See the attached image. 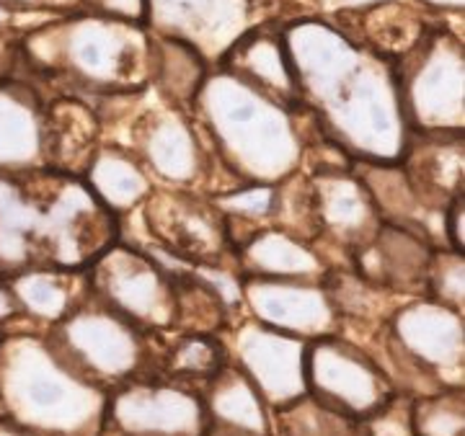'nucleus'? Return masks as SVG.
I'll list each match as a JSON object with an SVG mask.
<instances>
[{
  "instance_id": "6ab92c4d",
  "label": "nucleus",
  "mask_w": 465,
  "mask_h": 436,
  "mask_svg": "<svg viewBox=\"0 0 465 436\" xmlns=\"http://www.w3.org/2000/svg\"><path fill=\"white\" fill-rule=\"evenodd\" d=\"M463 387H442L411 398L414 436H465Z\"/></svg>"
},
{
  "instance_id": "aec40b11",
  "label": "nucleus",
  "mask_w": 465,
  "mask_h": 436,
  "mask_svg": "<svg viewBox=\"0 0 465 436\" xmlns=\"http://www.w3.org/2000/svg\"><path fill=\"white\" fill-rule=\"evenodd\" d=\"M465 261L460 253L437 248L427 274V297L463 313Z\"/></svg>"
},
{
  "instance_id": "423d86ee",
  "label": "nucleus",
  "mask_w": 465,
  "mask_h": 436,
  "mask_svg": "<svg viewBox=\"0 0 465 436\" xmlns=\"http://www.w3.org/2000/svg\"><path fill=\"white\" fill-rule=\"evenodd\" d=\"M305 392L329 411L367 421L399 390L370 349L344 335H326L308 341Z\"/></svg>"
},
{
  "instance_id": "f257e3e1",
  "label": "nucleus",
  "mask_w": 465,
  "mask_h": 436,
  "mask_svg": "<svg viewBox=\"0 0 465 436\" xmlns=\"http://www.w3.org/2000/svg\"><path fill=\"white\" fill-rule=\"evenodd\" d=\"M119 240L84 179L60 170L0 173V279L24 268H88Z\"/></svg>"
},
{
  "instance_id": "412c9836",
  "label": "nucleus",
  "mask_w": 465,
  "mask_h": 436,
  "mask_svg": "<svg viewBox=\"0 0 465 436\" xmlns=\"http://www.w3.org/2000/svg\"><path fill=\"white\" fill-rule=\"evenodd\" d=\"M362 423H365L367 436H414L411 398L403 392H396L375 416H370Z\"/></svg>"
},
{
  "instance_id": "ddd939ff",
  "label": "nucleus",
  "mask_w": 465,
  "mask_h": 436,
  "mask_svg": "<svg viewBox=\"0 0 465 436\" xmlns=\"http://www.w3.org/2000/svg\"><path fill=\"white\" fill-rule=\"evenodd\" d=\"M50 168V117L16 83H0V173Z\"/></svg>"
},
{
  "instance_id": "5701e85b",
  "label": "nucleus",
  "mask_w": 465,
  "mask_h": 436,
  "mask_svg": "<svg viewBox=\"0 0 465 436\" xmlns=\"http://www.w3.org/2000/svg\"><path fill=\"white\" fill-rule=\"evenodd\" d=\"M0 436H42V434H36V431L26 429V426H21V423H16V421L0 416Z\"/></svg>"
},
{
  "instance_id": "1a4fd4ad",
  "label": "nucleus",
  "mask_w": 465,
  "mask_h": 436,
  "mask_svg": "<svg viewBox=\"0 0 465 436\" xmlns=\"http://www.w3.org/2000/svg\"><path fill=\"white\" fill-rule=\"evenodd\" d=\"M391 344L442 387H463L465 325L463 313L448 305L416 297L399 305L385 323Z\"/></svg>"
},
{
  "instance_id": "9b49d317",
  "label": "nucleus",
  "mask_w": 465,
  "mask_h": 436,
  "mask_svg": "<svg viewBox=\"0 0 465 436\" xmlns=\"http://www.w3.org/2000/svg\"><path fill=\"white\" fill-rule=\"evenodd\" d=\"M311 207L316 240H329L331 246L347 251L349 258L365 248L382 225L362 179L349 168L318 170L311 179Z\"/></svg>"
},
{
  "instance_id": "9d476101",
  "label": "nucleus",
  "mask_w": 465,
  "mask_h": 436,
  "mask_svg": "<svg viewBox=\"0 0 465 436\" xmlns=\"http://www.w3.org/2000/svg\"><path fill=\"white\" fill-rule=\"evenodd\" d=\"M241 302L249 307L251 318L274 331L316 341L339 335L341 318L323 279H264L238 276Z\"/></svg>"
},
{
  "instance_id": "2eb2a0df",
  "label": "nucleus",
  "mask_w": 465,
  "mask_h": 436,
  "mask_svg": "<svg viewBox=\"0 0 465 436\" xmlns=\"http://www.w3.org/2000/svg\"><path fill=\"white\" fill-rule=\"evenodd\" d=\"M235 271L264 279H323L329 264L311 243L266 225L235 251Z\"/></svg>"
},
{
  "instance_id": "0eeeda50",
  "label": "nucleus",
  "mask_w": 465,
  "mask_h": 436,
  "mask_svg": "<svg viewBox=\"0 0 465 436\" xmlns=\"http://www.w3.org/2000/svg\"><path fill=\"white\" fill-rule=\"evenodd\" d=\"M207 423L200 390L148 374L109 392L101 436H202Z\"/></svg>"
},
{
  "instance_id": "4468645a",
  "label": "nucleus",
  "mask_w": 465,
  "mask_h": 436,
  "mask_svg": "<svg viewBox=\"0 0 465 436\" xmlns=\"http://www.w3.org/2000/svg\"><path fill=\"white\" fill-rule=\"evenodd\" d=\"M18 302L21 318L36 328H50L73 313L88 295L85 268L34 266L5 279Z\"/></svg>"
},
{
  "instance_id": "6e6552de",
  "label": "nucleus",
  "mask_w": 465,
  "mask_h": 436,
  "mask_svg": "<svg viewBox=\"0 0 465 436\" xmlns=\"http://www.w3.org/2000/svg\"><path fill=\"white\" fill-rule=\"evenodd\" d=\"M225 352L235 367L249 377L266 405L282 411L305 392V349L308 341L274 331L259 320H241L223 334Z\"/></svg>"
},
{
  "instance_id": "dca6fc26",
  "label": "nucleus",
  "mask_w": 465,
  "mask_h": 436,
  "mask_svg": "<svg viewBox=\"0 0 465 436\" xmlns=\"http://www.w3.org/2000/svg\"><path fill=\"white\" fill-rule=\"evenodd\" d=\"M207 419L215 426L246 436H274V413L249 377L232 364L225 367L202 390Z\"/></svg>"
},
{
  "instance_id": "20e7f679",
  "label": "nucleus",
  "mask_w": 465,
  "mask_h": 436,
  "mask_svg": "<svg viewBox=\"0 0 465 436\" xmlns=\"http://www.w3.org/2000/svg\"><path fill=\"white\" fill-rule=\"evenodd\" d=\"M88 292L148 334L173 331V271L133 243L116 240L85 268Z\"/></svg>"
},
{
  "instance_id": "7ed1b4c3",
  "label": "nucleus",
  "mask_w": 465,
  "mask_h": 436,
  "mask_svg": "<svg viewBox=\"0 0 465 436\" xmlns=\"http://www.w3.org/2000/svg\"><path fill=\"white\" fill-rule=\"evenodd\" d=\"M45 335L70 367L106 392L137 377L158 374L163 335L137 328L91 292L60 323L45 328Z\"/></svg>"
},
{
  "instance_id": "f3484780",
  "label": "nucleus",
  "mask_w": 465,
  "mask_h": 436,
  "mask_svg": "<svg viewBox=\"0 0 465 436\" xmlns=\"http://www.w3.org/2000/svg\"><path fill=\"white\" fill-rule=\"evenodd\" d=\"M84 181L114 218L133 212L153 191L148 173L133 158L116 150L94 155L85 168Z\"/></svg>"
},
{
  "instance_id": "f8f14e48",
  "label": "nucleus",
  "mask_w": 465,
  "mask_h": 436,
  "mask_svg": "<svg viewBox=\"0 0 465 436\" xmlns=\"http://www.w3.org/2000/svg\"><path fill=\"white\" fill-rule=\"evenodd\" d=\"M434 251L437 246L430 237L382 222L375 237L349 261L351 271L372 286H381L385 292L427 297V274Z\"/></svg>"
},
{
  "instance_id": "39448f33",
  "label": "nucleus",
  "mask_w": 465,
  "mask_h": 436,
  "mask_svg": "<svg viewBox=\"0 0 465 436\" xmlns=\"http://www.w3.org/2000/svg\"><path fill=\"white\" fill-rule=\"evenodd\" d=\"M145 230L176 264L189 268L235 271L225 215L213 199L189 189H153L140 204Z\"/></svg>"
},
{
  "instance_id": "4be33fe9",
  "label": "nucleus",
  "mask_w": 465,
  "mask_h": 436,
  "mask_svg": "<svg viewBox=\"0 0 465 436\" xmlns=\"http://www.w3.org/2000/svg\"><path fill=\"white\" fill-rule=\"evenodd\" d=\"M21 318V310H18V302L11 292V286L5 279H0V331L11 328L14 323H18Z\"/></svg>"
},
{
  "instance_id": "a211bd4d",
  "label": "nucleus",
  "mask_w": 465,
  "mask_h": 436,
  "mask_svg": "<svg viewBox=\"0 0 465 436\" xmlns=\"http://www.w3.org/2000/svg\"><path fill=\"white\" fill-rule=\"evenodd\" d=\"M225 362L228 352L220 335L179 334L173 341H166L161 346L158 374L202 392L204 385L225 367Z\"/></svg>"
},
{
  "instance_id": "f03ea898",
  "label": "nucleus",
  "mask_w": 465,
  "mask_h": 436,
  "mask_svg": "<svg viewBox=\"0 0 465 436\" xmlns=\"http://www.w3.org/2000/svg\"><path fill=\"white\" fill-rule=\"evenodd\" d=\"M109 392L54 352L36 325L0 331V416L42 436H101Z\"/></svg>"
}]
</instances>
